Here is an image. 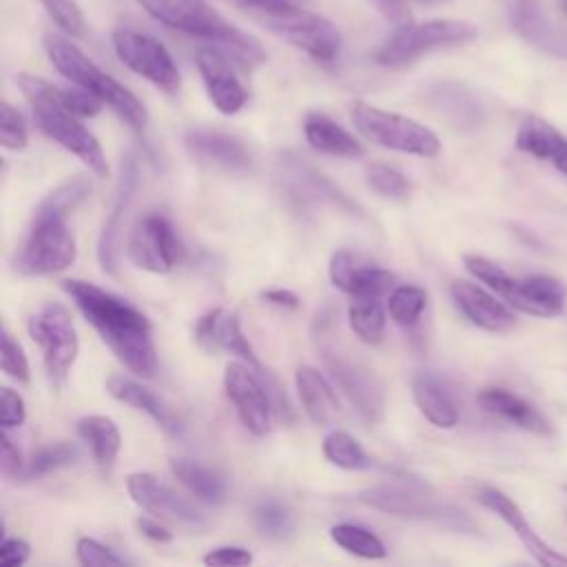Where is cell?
Listing matches in <instances>:
<instances>
[{
  "mask_svg": "<svg viewBox=\"0 0 567 567\" xmlns=\"http://www.w3.org/2000/svg\"><path fill=\"white\" fill-rule=\"evenodd\" d=\"M137 188V162L126 155L120 168L115 195L111 202V210L106 215V221L97 237V261L104 272L115 275L117 272V248H120V233H122V219L133 202Z\"/></svg>",
  "mask_w": 567,
  "mask_h": 567,
  "instance_id": "cell-23",
  "label": "cell"
},
{
  "mask_svg": "<svg viewBox=\"0 0 567 567\" xmlns=\"http://www.w3.org/2000/svg\"><path fill=\"white\" fill-rule=\"evenodd\" d=\"M330 281L352 299H379L394 286V275L363 261L350 250H337L328 264Z\"/></svg>",
  "mask_w": 567,
  "mask_h": 567,
  "instance_id": "cell-20",
  "label": "cell"
},
{
  "mask_svg": "<svg viewBox=\"0 0 567 567\" xmlns=\"http://www.w3.org/2000/svg\"><path fill=\"white\" fill-rule=\"evenodd\" d=\"M250 518H252L255 527L266 538H272V540H288L297 532L295 516L277 498H259L250 509Z\"/></svg>",
  "mask_w": 567,
  "mask_h": 567,
  "instance_id": "cell-35",
  "label": "cell"
},
{
  "mask_svg": "<svg viewBox=\"0 0 567 567\" xmlns=\"http://www.w3.org/2000/svg\"><path fill=\"white\" fill-rule=\"evenodd\" d=\"M29 142V133H27V124L22 120V115L9 104L2 102L0 106V144L9 151H22Z\"/></svg>",
  "mask_w": 567,
  "mask_h": 567,
  "instance_id": "cell-47",
  "label": "cell"
},
{
  "mask_svg": "<svg viewBox=\"0 0 567 567\" xmlns=\"http://www.w3.org/2000/svg\"><path fill=\"white\" fill-rule=\"evenodd\" d=\"M195 341L206 350V352H228L239 357L241 361L250 363L255 370H259L264 377L270 372L259 363L252 346L241 332L239 315L224 310V308H213L204 312L197 323H195Z\"/></svg>",
  "mask_w": 567,
  "mask_h": 567,
  "instance_id": "cell-17",
  "label": "cell"
},
{
  "mask_svg": "<svg viewBox=\"0 0 567 567\" xmlns=\"http://www.w3.org/2000/svg\"><path fill=\"white\" fill-rule=\"evenodd\" d=\"M303 135L306 142L326 155L346 157V159H359L365 155L363 144L346 131L341 124L330 120L323 113H308L303 120Z\"/></svg>",
  "mask_w": 567,
  "mask_h": 567,
  "instance_id": "cell-29",
  "label": "cell"
},
{
  "mask_svg": "<svg viewBox=\"0 0 567 567\" xmlns=\"http://www.w3.org/2000/svg\"><path fill=\"white\" fill-rule=\"evenodd\" d=\"M173 476L199 501L208 505H219L226 498L224 478L210 467L193 461V458H173L171 461Z\"/></svg>",
  "mask_w": 567,
  "mask_h": 567,
  "instance_id": "cell-33",
  "label": "cell"
},
{
  "mask_svg": "<svg viewBox=\"0 0 567 567\" xmlns=\"http://www.w3.org/2000/svg\"><path fill=\"white\" fill-rule=\"evenodd\" d=\"M478 501H481V505L492 509L503 523H507V527L516 534V538L525 545V549L532 554V558L538 565H543V567H567V556L556 551L549 543H545L536 534V529L532 527V523L527 520L523 509L503 489L485 485V487L478 489Z\"/></svg>",
  "mask_w": 567,
  "mask_h": 567,
  "instance_id": "cell-18",
  "label": "cell"
},
{
  "mask_svg": "<svg viewBox=\"0 0 567 567\" xmlns=\"http://www.w3.org/2000/svg\"><path fill=\"white\" fill-rule=\"evenodd\" d=\"M323 456L341 470H365L372 465L361 443L346 430H330L321 443Z\"/></svg>",
  "mask_w": 567,
  "mask_h": 567,
  "instance_id": "cell-38",
  "label": "cell"
},
{
  "mask_svg": "<svg viewBox=\"0 0 567 567\" xmlns=\"http://www.w3.org/2000/svg\"><path fill=\"white\" fill-rule=\"evenodd\" d=\"M478 29L461 18H430L401 24L374 53V60L388 69H403L414 60L458 44H467Z\"/></svg>",
  "mask_w": 567,
  "mask_h": 567,
  "instance_id": "cell-4",
  "label": "cell"
},
{
  "mask_svg": "<svg viewBox=\"0 0 567 567\" xmlns=\"http://www.w3.org/2000/svg\"><path fill=\"white\" fill-rule=\"evenodd\" d=\"M476 403L492 416L503 419L525 432L549 436L554 434L551 423L543 412H538L529 401L520 399L518 394L505 390V388H483L476 394Z\"/></svg>",
  "mask_w": 567,
  "mask_h": 567,
  "instance_id": "cell-26",
  "label": "cell"
},
{
  "mask_svg": "<svg viewBox=\"0 0 567 567\" xmlns=\"http://www.w3.org/2000/svg\"><path fill=\"white\" fill-rule=\"evenodd\" d=\"M330 538L348 554L359 556V558H368V560H379L388 556V549L383 545V540L372 534L370 529L361 527V525H352V523H337L330 527Z\"/></svg>",
  "mask_w": 567,
  "mask_h": 567,
  "instance_id": "cell-37",
  "label": "cell"
},
{
  "mask_svg": "<svg viewBox=\"0 0 567 567\" xmlns=\"http://www.w3.org/2000/svg\"><path fill=\"white\" fill-rule=\"evenodd\" d=\"M195 62L213 106L224 115H235L237 111H241L248 93L233 73V64L213 47L197 49Z\"/></svg>",
  "mask_w": 567,
  "mask_h": 567,
  "instance_id": "cell-22",
  "label": "cell"
},
{
  "mask_svg": "<svg viewBox=\"0 0 567 567\" xmlns=\"http://www.w3.org/2000/svg\"><path fill=\"white\" fill-rule=\"evenodd\" d=\"M385 308L379 299H352L348 306V323L363 343H381L385 334Z\"/></svg>",
  "mask_w": 567,
  "mask_h": 567,
  "instance_id": "cell-36",
  "label": "cell"
},
{
  "mask_svg": "<svg viewBox=\"0 0 567 567\" xmlns=\"http://www.w3.org/2000/svg\"><path fill=\"white\" fill-rule=\"evenodd\" d=\"M113 49L133 73L142 75L164 93L173 95L179 91V69L157 38L128 27H120L113 31Z\"/></svg>",
  "mask_w": 567,
  "mask_h": 567,
  "instance_id": "cell-10",
  "label": "cell"
},
{
  "mask_svg": "<svg viewBox=\"0 0 567 567\" xmlns=\"http://www.w3.org/2000/svg\"><path fill=\"white\" fill-rule=\"evenodd\" d=\"M75 554H78V560L84 567H120V565H128V560L124 556H120L115 549H111V547H106L100 540L89 538V536L78 538Z\"/></svg>",
  "mask_w": 567,
  "mask_h": 567,
  "instance_id": "cell-45",
  "label": "cell"
},
{
  "mask_svg": "<svg viewBox=\"0 0 567 567\" xmlns=\"http://www.w3.org/2000/svg\"><path fill=\"white\" fill-rule=\"evenodd\" d=\"M135 525H137L140 534L146 536V538H151V540H157V543H168V540H173V532H168L164 525H159V523L153 520V518H137Z\"/></svg>",
  "mask_w": 567,
  "mask_h": 567,
  "instance_id": "cell-53",
  "label": "cell"
},
{
  "mask_svg": "<svg viewBox=\"0 0 567 567\" xmlns=\"http://www.w3.org/2000/svg\"><path fill=\"white\" fill-rule=\"evenodd\" d=\"M565 142L567 137L538 115H527L516 131V148L536 159L551 162Z\"/></svg>",
  "mask_w": 567,
  "mask_h": 567,
  "instance_id": "cell-34",
  "label": "cell"
},
{
  "mask_svg": "<svg viewBox=\"0 0 567 567\" xmlns=\"http://www.w3.org/2000/svg\"><path fill=\"white\" fill-rule=\"evenodd\" d=\"M512 29L534 49L567 58V29L560 27L547 0H503Z\"/></svg>",
  "mask_w": 567,
  "mask_h": 567,
  "instance_id": "cell-16",
  "label": "cell"
},
{
  "mask_svg": "<svg viewBox=\"0 0 567 567\" xmlns=\"http://www.w3.org/2000/svg\"><path fill=\"white\" fill-rule=\"evenodd\" d=\"M75 430L80 439L89 443L100 467H111L115 463L122 447V434L111 416L86 414L75 423Z\"/></svg>",
  "mask_w": 567,
  "mask_h": 567,
  "instance_id": "cell-32",
  "label": "cell"
},
{
  "mask_svg": "<svg viewBox=\"0 0 567 567\" xmlns=\"http://www.w3.org/2000/svg\"><path fill=\"white\" fill-rule=\"evenodd\" d=\"M24 419H27L24 399L11 388H2V392H0V425H2V430L20 427L24 423Z\"/></svg>",
  "mask_w": 567,
  "mask_h": 567,
  "instance_id": "cell-48",
  "label": "cell"
},
{
  "mask_svg": "<svg viewBox=\"0 0 567 567\" xmlns=\"http://www.w3.org/2000/svg\"><path fill=\"white\" fill-rule=\"evenodd\" d=\"M62 290L73 299L84 319L97 330L102 341L120 359V363L137 377H153L157 370V352L153 343L151 321L126 299L82 279L62 281Z\"/></svg>",
  "mask_w": 567,
  "mask_h": 567,
  "instance_id": "cell-1",
  "label": "cell"
},
{
  "mask_svg": "<svg viewBox=\"0 0 567 567\" xmlns=\"http://www.w3.org/2000/svg\"><path fill=\"white\" fill-rule=\"evenodd\" d=\"M91 193V182L82 175L78 177H69L62 184H58L38 206L35 210L40 213H51V215H60L66 217L69 213H73Z\"/></svg>",
  "mask_w": 567,
  "mask_h": 567,
  "instance_id": "cell-40",
  "label": "cell"
},
{
  "mask_svg": "<svg viewBox=\"0 0 567 567\" xmlns=\"http://www.w3.org/2000/svg\"><path fill=\"white\" fill-rule=\"evenodd\" d=\"M31 545L24 538H2L0 543V560L4 567H20L29 560Z\"/></svg>",
  "mask_w": 567,
  "mask_h": 567,
  "instance_id": "cell-51",
  "label": "cell"
},
{
  "mask_svg": "<svg viewBox=\"0 0 567 567\" xmlns=\"http://www.w3.org/2000/svg\"><path fill=\"white\" fill-rule=\"evenodd\" d=\"M350 120L368 142L381 148L425 159L441 153L439 135L412 117L383 111L368 102H354L350 109Z\"/></svg>",
  "mask_w": 567,
  "mask_h": 567,
  "instance_id": "cell-7",
  "label": "cell"
},
{
  "mask_svg": "<svg viewBox=\"0 0 567 567\" xmlns=\"http://www.w3.org/2000/svg\"><path fill=\"white\" fill-rule=\"evenodd\" d=\"M425 306H427V292L421 286L403 284V286H394L390 290L388 315L394 323H399L403 328L416 326Z\"/></svg>",
  "mask_w": 567,
  "mask_h": 567,
  "instance_id": "cell-39",
  "label": "cell"
},
{
  "mask_svg": "<svg viewBox=\"0 0 567 567\" xmlns=\"http://www.w3.org/2000/svg\"><path fill=\"white\" fill-rule=\"evenodd\" d=\"M49 18L60 27L71 38H82L84 35V16L80 11V4L75 0H38Z\"/></svg>",
  "mask_w": 567,
  "mask_h": 567,
  "instance_id": "cell-44",
  "label": "cell"
},
{
  "mask_svg": "<svg viewBox=\"0 0 567 567\" xmlns=\"http://www.w3.org/2000/svg\"><path fill=\"white\" fill-rule=\"evenodd\" d=\"M16 84L22 91V95L29 100V104H55L78 117H93L102 109V100H97L93 93H89L80 86L62 89L58 84H51L44 78L31 75V73H18Z\"/></svg>",
  "mask_w": 567,
  "mask_h": 567,
  "instance_id": "cell-27",
  "label": "cell"
},
{
  "mask_svg": "<svg viewBox=\"0 0 567 567\" xmlns=\"http://www.w3.org/2000/svg\"><path fill=\"white\" fill-rule=\"evenodd\" d=\"M565 4H567V0H565Z\"/></svg>",
  "mask_w": 567,
  "mask_h": 567,
  "instance_id": "cell-58",
  "label": "cell"
},
{
  "mask_svg": "<svg viewBox=\"0 0 567 567\" xmlns=\"http://www.w3.org/2000/svg\"><path fill=\"white\" fill-rule=\"evenodd\" d=\"M137 4L159 24L208 42L246 73L266 60L264 47L228 22L208 0H137Z\"/></svg>",
  "mask_w": 567,
  "mask_h": 567,
  "instance_id": "cell-2",
  "label": "cell"
},
{
  "mask_svg": "<svg viewBox=\"0 0 567 567\" xmlns=\"http://www.w3.org/2000/svg\"><path fill=\"white\" fill-rule=\"evenodd\" d=\"M368 186L390 199H405L410 193V184L401 171L388 164H372L368 168Z\"/></svg>",
  "mask_w": 567,
  "mask_h": 567,
  "instance_id": "cell-43",
  "label": "cell"
},
{
  "mask_svg": "<svg viewBox=\"0 0 567 567\" xmlns=\"http://www.w3.org/2000/svg\"><path fill=\"white\" fill-rule=\"evenodd\" d=\"M75 257L78 246L66 217L33 210L27 237L13 257L16 270L27 277L55 275L66 270Z\"/></svg>",
  "mask_w": 567,
  "mask_h": 567,
  "instance_id": "cell-6",
  "label": "cell"
},
{
  "mask_svg": "<svg viewBox=\"0 0 567 567\" xmlns=\"http://www.w3.org/2000/svg\"><path fill=\"white\" fill-rule=\"evenodd\" d=\"M365 505L401 516V518H414V520H427L443 529L458 532V534H478L476 520L463 512L456 505L439 503L419 489L403 487V485H374L370 489H363L359 496Z\"/></svg>",
  "mask_w": 567,
  "mask_h": 567,
  "instance_id": "cell-8",
  "label": "cell"
},
{
  "mask_svg": "<svg viewBox=\"0 0 567 567\" xmlns=\"http://www.w3.org/2000/svg\"><path fill=\"white\" fill-rule=\"evenodd\" d=\"M279 179L284 184L286 197L299 208L328 204L348 215H363L361 208L341 188H337L323 173H319L315 166L301 162L299 157L281 159Z\"/></svg>",
  "mask_w": 567,
  "mask_h": 567,
  "instance_id": "cell-15",
  "label": "cell"
},
{
  "mask_svg": "<svg viewBox=\"0 0 567 567\" xmlns=\"http://www.w3.org/2000/svg\"><path fill=\"white\" fill-rule=\"evenodd\" d=\"M80 456L78 447L69 441H58V443H47L42 447H38L29 463H27V476L31 478H40L47 476L53 470H60L64 465H71L75 458Z\"/></svg>",
  "mask_w": 567,
  "mask_h": 567,
  "instance_id": "cell-41",
  "label": "cell"
},
{
  "mask_svg": "<svg viewBox=\"0 0 567 567\" xmlns=\"http://www.w3.org/2000/svg\"><path fill=\"white\" fill-rule=\"evenodd\" d=\"M450 295L454 306L481 330L509 332L516 326V315L509 306L472 281H454L450 286Z\"/></svg>",
  "mask_w": 567,
  "mask_h": 567,
  "instance_id": "cell-24",
  "label": "cell"
},
{
  "mask_svg": "<svg viewBox=\"0 0 567 567\" xmlns=\"http://www.w3.org/2000/svg\"><path fill=\"white\" fill-rule=\"evenodd\" d=\"M551 164H554L563 175H567V142H565L563 148L556 153V157L551 159Z\"/></svg>",
  "mask_w": 567,
  "mask_h": 567,
  "instance_id": "cell-55",
  "label": "cell"
},
{
  "mask_svg": "<svg viewBox=\"0 0 567 567\" xmlns=\"http://www.w3.org/2000/svg\"><path fill=\"white\" fill-rule=\"evenodd\" d=\"M463 264L472 277L483 281L489 290H494L503 301L509 295L516 277H512L505 268H501L496 261L481 257V255H465Z\"/></svg>",
  "mask_w": 567,
  "mask_h": 567,
  "instance_id": "cell-42",
  "label": "cell"
},
{
  "mask_svg": "<svg viewBox=\"0 0 567 567\" xmlns=\"http://www.w3.org/2000/svg\"><path fill=\"white\" fill-rule=\"evenodd\" d=\"M270 379L275 377H264L246 361H230L224 372V392L244 427L255 436H266L270 430V419L275 412L268 390Z\"/></svg>",
  "mask_w": 567,
  "mask_h": 567,
  "instance_id": "cell-11",
  "label": "cell"
},
{
  "mask_svg": "<svg viewBox=\"0 0 567 567\" xmlns=\"http://www.w3.org/2000/svg\"><path fill=\"white\" fill-rule=\"evenodd\" d=\"M27 328L42 352L49 379L53 385H62L80 352V339L71 312L66 306L49 301L29 317Z\"/></svg>",
  "mask_w": 567,
  "mask_h": 567,
  "instance_id": "cell-9",
  "label": "cell"
},
{
  "mask_svg": "<svg viewBox=\"0 0 567 567\" xmlns=\"http://www.w3.org/2000/svg\"><path fill=\"white\" fill-rule=\"evenodd\" d=\"M412 396L419 412L436 427L450 430L458 423V412L443 385L430 374H416L412 379Z\"/></svg>",
  "mask_w": 567,
  "mask_h": 567,
  "instance_id": "cell-31",
  "label": "cell"
},
{
  "mask_svg": "<svg viewBox=\"0 0 567 567\" xmlns=\"http://www.w3.org/2000/svg\"><path fill=\"white\" fill-rule=\"evenodd\" d=\"M184 146L197 162L228 173H250L255 164L250 148L239 137L221 131L193 128L184 135Z\"/></svg>",
  "mask_w": 567,
  "mask_h": 567,
  "instance_id": "cell-21",
  "label": "cell"
},
{
  "mask_svg": "<svg viewBox=\"0 0 567 567\" xmlns=\"http://www.w3.org/2000/svg\"><path fill=\"white\" fill-rule=\"evenodd\" d=\"M126 257L142 270L166 275L182 257V244L173 224L157 213L140 217L126 241Z\"/></svg>",
  "mask_w": 567,
  "mask_h": 567,
  "instance_id": "cell-14",
  "label": "cell"
},
{
  "mask_svg": "<svg viewBox=\"0 0 567 567\" xmlns=\"http://www.w3.org/2000/svg\"><path fill=\"white\" fill-rule=\"evenodd\" d=\"M388 2H401V0H388ZM419 2H441V0H419Z\"/></svg>",
  "mask_w": 567,
  "mask_h": 567,
  "instance_id": "cell-56",
  "label": "cell"
},
{
  "mask_svg": "<svg viewBox=\"0 0 567 567\" xmlns=\"http://www.w3.org/2000/svg\"><path fill=\"white\" fill-rule=\"evenodd\" d=\"M295 385L301 408L315 425H328L337 416L339 401L334 388L317 368L301 365L295 372Z\"/></svg>",
  "mask_w": 567,
  "mask_h": 567,
  "instance_id": "cell-30",
  "label": "cell"
},
{
  "mask_svg": "<svg viewBox=\"0 0 567 567\" xmlns=\"http://www.w3.org/2000/svg\"><path fill=\"white\" fill-rule=\"evenodd\" d=\"M0 363H2V372L11 379H16L18 383H29L31 372H29V361L27 354L22 350V346L13 339V334L2 328V354H0Z\"/></svg>",
  "mask_w": 567,
  "mask_h": 567,
  "instance_id": "cell-46",
  "label": "cell"
},
{
  "mask_svg": "<svg viewBox=\"0 0 567 567\" xmlns=\"http://www.w3.org/2000/svg\"><path fill=\"white\" fill-rule=\"evenodd\" d=\"M261 299L270 306H277V308H288V310H295L299 308V297L292 292V290H286V288H270V290H264L261 292Z\"/></svg>",
  "mask_w": 567,
  "mask_h": 567,
  "instance_id": "cell-52",
  "label": "cell"
},
{
  "mask_svg": "<svg viewBox=\"0 0 567 567\" xmlns=\"http://www.w3.org/2000/svg\"><path fill=\"white\" fill-rule=\"evenodd\" d=\"M38 128L58 142L62 148L82 159L97 177H109L106 155L97 137L80 122L78 115L55 104H31Z\"/></svg>",
  "mask_w": 567,
  "mask_h": 567,
  "instance_id": "cell-12",
  "label": "cell"
},
{
  "mask_svg": "<svg viewBox=\"0 0 567 567\" xmlns=\"http://www.w3.org/2000/svg\"><path fill=\"white\" fill-rule=\"evenodd\" d=\"M206 565H215V567H244L252 563V554L246 547L239 545H221L210 549L204 556Z\"/></svg>",
  "mask_w": 567,
  "mask_h": 567,
  "instance_id": "cell-49",
  "label": "cell"
},
{
  "mask_svg": "<svg viewBox=\"0 0 567 567\" xmlns=\"http://www.w3.org/2000/svg\"><path fill=\"white\" fill-rule=\"evenodd\" d=\"M9 430H2V454H0V463H2V474L9 478H20L27 476V465L22 461L20 450L13 445V441L7 434Z\"/></svg>",
  "mask_w": 567,
  "mask_h": 567,
  "instance_id": "cell-50",
  "label": "cell"
},
{
  "mask_svg": "<svg viewBox=\"0 0 567 567\" xmlns=\"http://www.w3.org/2000/svg\"><path fill=\"white\" fill-rule=\"evenodd\" d=\"M563 489H565V492H567V483H565V485H563Z\"/></svg>",
  "mask_w": 567,
  "mask_h": 567,
  "instance_id": "cell-57",
  "label": "cell"
},
{
  "mask_svg": "<svg viewBox=\"0 0 567 567\" xmlns=\"http://www.w3.org/2000/svg\"><path fill=\"white\" fill-rule=\"evenodd\" d=\"M248 13H255L259 9H266V7H272V4H279V2H301V0H237Z\"/></svg>",
  "mask_w": 567,
  "mask_h": 567,
  "instance_id": "cell-54",
  "label": "cell"
},
{
  "mask_svg": "<svg viewBox=\"0 0 567 567\" xmlns=\"http://www.w3.org/2000/svg\"><path fill=\"white\" fill-rule=\"evenodd\" d=\"M321 359L359 416L368 423H379L385 410V394L374 372L326 343L321 346Z\"/></svg>",
  "mask_w": 567,
  "mask_h": 567,
  "instance_id": "cell-13",
  "label": "cell"
},
{
  "mask_svg": "<svg viewBox=\"0 0 567 567\" xmlns=\"http://www.w3.org/2000/svg\"><path fill=\"white\" fill-rule=\"evenodd\" d=\"M126 492L133 498L135 505L142 509L182 523V525H202L204 518L202 514L184 498L179 496L173 487L162 483L157 476L148 472H133L126 476Z\"/></svg>",
  "mask_w": 567,
  "mask_h": 567,
  "instance_id": "cell-19",
  "label": "cell"
},
{
  "mask_svg": "<svg viewBox=\"0 0 567 567\" xmlns=\"http://www.w3.org/2000/svg\"><path fill=\"white\" fill-rule=\"evenodd\" d=\"M250 16L317 62H332L339 55L341 35L337 27L328 18L301 9L299 2H279Z\"/></svg>",
  "mask_w": 567,
  "mask_h": 567,
  "instance_id": "cell-5",
  "label": "cell"
},
{
  "mask_svg": "<svg viewBox=\"0 0 567 567\" xmlns=\"http://www.w3.org/2000/svg\"><path fill=\"white\" fill-rule=\"evenodd\" d=\"M106 390L113 399H117L135 410L146 412L168 436H177L182 432V421L175 416V412L142 383H137L128 377L113 374L106 379Z\"/></svg>",
  "mask_w": 567,
  "mask_h": 567,
  "instance_id": "cell-28",
  "label": "cell"
},
{
  "mask_svg": "<svg viewBox=\"0 0 567 567\" xmlns=\"http://www.w3.org/2000/svg\"><path fill=\"white\" fill-rule=\"evenodd\" d=\"M505 303L532 317H558L567 306V288L551 275H527L516 279Z\"/></svg>",
  "mask_w": 567,
  "mask_h": 567,
  "instance_id": "cell-25",
  "label": "cell"
},
{
  "mask_svg": "<svg viewBox=\"0 0 567 567\" xmlns=\"http://www.w3.org/2000/svg\"><path fill=\"white\" fill-rule=\"evenodd\" d=\"M47 58L51 64L75 86L93 93L102 104L117 113L122 122H126L133 131L142 133L148 124L146 106L113 75L102 71L84 51H80L69 38L60 33H44L42 38Z\"/></svg>",
  "mask_w": 567,
  "mask_h": 567,
  "instance_id": "cell-3",
  "label": "cell"
}]
</instances>
